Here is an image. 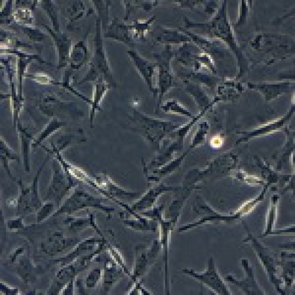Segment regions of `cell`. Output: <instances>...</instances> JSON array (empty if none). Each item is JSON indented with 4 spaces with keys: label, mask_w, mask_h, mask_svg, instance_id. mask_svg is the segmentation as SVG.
Segmentation results:
<instances>
[{
    "label": "cell",
    "mask_w": 295,
    "mask_h": 295,
    "mask_svg": "<svg viewBox=\"0 0 295 295\" xmlns=\"http://www.w3.org/2000/svg\"><path fill=\"white\" fill-rule=\"evenodd\" d=\"M223 143V140L219 137H216L213 138V139L211 141V144L213 145V146H217L219 147V144L222 145Z\"/></svg>",
    "instance_id": "2"
},
{
    "label": "cell",
    "mask_w": 295,
    "mask_h": 295,
    "mask_svg": "<svg viewBox=\"0 0 295 295\" xmlns=\"http://www.w3.org/2000/svg\"><path fill=\"white\" fill-rule=\"evenodd\" d=\"M30 11H26L25 10H19L18 11L16 12V15H15L14 17H16L17 19H18V20H24L25 19H27V18L29 17V16H30Z\"/></svg>",
    "instance_id": "1"
}]
</instances>
